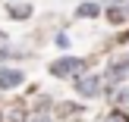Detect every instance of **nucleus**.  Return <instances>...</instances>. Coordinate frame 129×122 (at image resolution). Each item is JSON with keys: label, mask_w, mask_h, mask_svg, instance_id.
Listing matches in <instances>:
<instances>
[{"label": "nucleus", "mask_w": 129, "mask_h": 122, "mask_svg": "<svg viewBox=\"0 0 129 122\" xmlns=\"http://www.w3.org/2000/svg\"><path fill=\"white\" fill-rule=\"evenodd\" d=\"M82 72H85V60H79V56H63V60L50 63V75H57V78H76Z\"/></svg>", "instance_id": "obj_1"}, {"label": "nucleus", "mask_w": 129, "mask_h": 122, "mask_svg": "<svg viewBox=\"0 0 129 122\" xmlns=\"http://www.w3.org/2000/svg\"><path fill=\"white\" fill-rule=\"evenodd\" d=\"M76 91H79L82 97H98L101 94V78L98 75H82V78L76 81Z\"/></svg>", "instance_id": "obj_2"}, {"label": "nucleus", "mask_w": 129, "mask_h": 122, "mask_svg": "<svg viewBox=\"0 0 129 122\" xmlns=\"http://www.w3.org/2000/svg\"><path fill=\"white\" fill-rule=\"evenodd\" d=\"M25 81V75L19 69H0V91H13Z\"/></svg>", "instance_id": "obj_3"}, {"label": "nucleus", "mask_w": 129, "mask_h": 122, "mask_svg": "<svg viewBox=\"0 0 129 122\" xmlns=\"http://www.w3.org/2000/svg\"><path fill=\"white\" fill-rule=\"evenodd\" d=\"M126 75H129V60L113 63V66H110V72H107V78H110V85H117V81H123Z\"/></svg>", "instance_id": "obj_4"}, {"label": "nucleus", "mask_w": 129, "mask_h": 122, "mask_svg": "<svg viewBox=\"0 0 129 122\" xmlns=\"http://www.w3.org/2000/svg\"><path fill=\"white\" fill-rule=\"evenodd\" d=\"M10 16L13 19H28L31 16V6L28 3H10Z\"/></svg>", "instance_id": "obj_5"}, {"label": "nucleus", "mask_w": 129, "mask_h": 122, "mask_svg": "<svg viewBox=\"0 0 129 122\" xmlns=\"http://www.w3.org/2000/svg\"><path fill=\"white\" fill-rule=\"evenodd\" d=\"M98 13H101V6H98V3H82L79 10H76V16L88 19V16H98Z\"/></svg>", "instance_id": "obj_6"}, {"label": "nucleus", "mask_w": 129, "mask_h": 122, "mask_svg": "<svg viewBox=\"0 0 129 122\" xmlns=\"http://www.w3.org/2000/svg\"><path fill=\"white\" fill-rule=\"evenodd\" d=\"M117 106H126V110H129V88L117 91Z\"/></svg>", "instance_id": "obj_7"}, {"label": "nucleus", "mask_w": 129, "mask_h": 122, "mask_svg": "<svg viewBox=\"0 0 129 122\" xmlns=\"http://www.w3.org/2000/svg\"><path fill=\"white\" fill-rule=\"evenodd\" d=\"M107 122H126V116H123V113H110V116H107Z\"/></svg>", "instance_id": "obj_8"}, {"label": "nucleus", "mask_w": 129, "mask_h": 122, "mask_svg": "<svg viewBox=\"0 0 129 122\" xmlns=\"http://www.w3.org/2000/svg\"><path fill=\"white\" fill-rule=\"evenodd\" d=\"M123 16H126L123 10H110V19H113V22H120V19H123Z\"/></svg>", "instance_id": "obj_9"}, {"label": "nucleus", "mask_w": 129, "mask_h": 122, "mask_svg": "<svg viewBox=\"0 0 129 122\" xmlns=\"http://www.w3.org/2000/svg\"><path fill=\"white\" fill-rule=\"evenodd\" d=\"M35 122H50V119H47V116H38V119H35Z\"/></svg>", "instance_id": "obj_10"}, {"label": "nucleus", "mask_w": 129, "mask_h": 122, "mask_svg": "<svg viewBox=\"0 0 129 122\" xmlns=\"http://www.w3.org/2000/svg\"><path fill=\"white\" fill-rule=\"evenodd\" d=\"M0 41H3V31H0Z\"/></svg>", "instance_id": "obj_11"}]
</instances>
